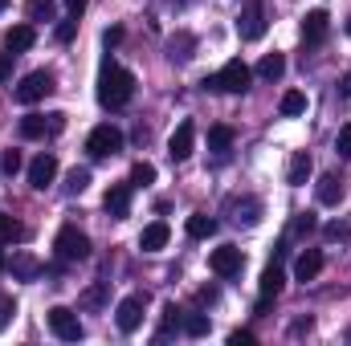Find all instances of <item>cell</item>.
<instances>
[{
	"label": "cell",
	"instance_id": "42",
	"mask_svg": "<svg viewBox=\"0 0 351 346\" xmlns=\"http://www.w3.org/2000/svg\"><path fill=\"white\" fill-rule=\"evenodd\" d=\"M66 8H70V16H82V8H86V0H66Z\"/></svg>",
	"mask_w": 351,
	"mask_h": 346
},
{
	"label": "cell",
	"instance_id": "32",
	"mask_svg": "<svg viewBox=\"0 0 351 346\" xmlns=\"http://www.w3.org/2000/svg\"><path fill=\"white\" fill-rule=\"evenodd\" d=\"M147 183H156V168L139 159V163L131 168V187H147Z\"/></svg>",
	"mask_w": 351,
	"mask_h": 346
},
{
	"label": "cell",
	"instance_id": "13",
	"mask_svg": "<svg viewBox=\"0 0 351 346\" xmlns=\"http://www.w3.org/2000/svg\"><path fill=\"white\" fill-rule=\"evenodd\" d=\"M114 322H119V330H123V334L139 330V326H143V297H123V302H119V310H114Z\"/></svg>",
	"mask_w": 351,
	"mask_h": 346
},
{
	"label": "cell",
	"instance_id": "28",
	"mask_svg": "<svg viewBox=\"0 0 351 346\" xmlns=\"http://www.w3.org/2000/svg\"><path fill=\"white\" fill-rule=\"evenodd\" d=\"M180 330H184L188 338H204V334H208V314H184V318H180Z\"/></svg>",
	"mask_w": 351,
	"mask_h": 346
},
{
	"label": "cell",
	"instance_id": "7",
	"mask_svg": "<svg viewBox=\"0 0 351 346\" xmlns=\"http://www.w3.org/2000/svg\"><path fill=\"white\" fill-rule=\"evenodd\" d=\"M45 318H49V330H53L62 343H78V338H82V322H78V314H74L70 306H53Z\"/></svg>",
	"mask_w": 351,
	"mask_h": 346
},
{
	"label": "cell",
	"instance_id": "34",
	"mask_svg": "<svg viewBox=\"0 0 351 346\" xmlns=\"http://www.w3.org/2000/svg\"><path fill=\"white\" fill-rule=\"evenodd\" d=\"M29 16H33V21H41V16L49 21V16H53V0H29Z\"/></svg>",
	"mask_w": 351,
	"mask_h": 346
},
{
	"label": "cell",
	"instance_id": "10",
	"mask_svg": "<svg viewBox=\"0 0 351 346\" xmlns=\"http://www.w3.org/2000/svg\"><path fill=\"white\" fill-rule=\"evenodd\" d=\"M192 147H196V122L184 118V122L172 131V139H168V155H172L176 163H184V159L192 155Z\"/></svg>",
	"mask_w": 351,
	"mask_h": 346
},
{
	"label": "cell",
	"instance_id": "36",
	"mask_svg": "<svg viewBox=\"0 0 351 346\" xmlns=\"http://www.w3.org/2000/svg\"><path fill=\"white\" fill-rule=\"evenodd\" d=\"M12 314H16V302H12L8 293H0V330L12 322Z\"/></svg>",
	"mask_w": 351,
	"mask_h": 346
},
{
	"label": "cell",
	"instance_id": "4",
	"mask_svg": "<svg viewBox=\"0 0 351 346\" xmlns=\"http://www.w3.org/2000/svg\"><path fill=\"white\" fill-rule=\"evenodd\" d=\"M58 90V78L49 74V70H33V74H25L21 78V86L12 90L16 94V102H25V106H33V102H41L45 94H53Z\"/></svg>",
	"mask_w": 351,
	"mask_h": 346
},
{
	"label": "cell",
	"instance_id": "1",
	"mask_svg": "<svg viewBox=\"0 0 351 346\" xmlns=\"http://www.w3.org/2000/svg\"><path fill=\"white\" fill-rule=\"evenodd\" d=\"M131 98H135V74L114 66V62H102V70H98V102L106 110H123Z\"/></svg>",
	"mask_w": 351,
	"mask_h": 346
},
{
	"label": "cell",
	"instance_id": "39",
	"mask_svg": "<svg viewBox=\"0 0 351 346\" xmlns=\"http://www.w3.org/2000/svg\"><path fill=\"white\" fill-rule=\"evenodd\" d=\"M229 346H254V334L250 330H233L229 334Z\"/></svg>",
	"mask_w": 351,
	"mask_h": 346
},
{
	"label": "cell",
	"instance_id": "3",
	"mask_svg": "<svg viewBox=\"0 0 351 346\" xmlns=\"http://www.w3.org/2000/svg\"><path fill=\"white\" fill-rule=\"evenodd\" d=\"M53 249H58V257L62 261H86L90 257V237L78 228V224H62Z\"/></svg>",
	"mask_w": 351,
	"mask_h": 346
},
{
	"label": "cell",
	"instance_id": "16",
	"mask_svg": "<svg viewBox=\"0 0 351 346\" xmlns=\"http://www.w3.org/2000/svg\"><path fill=\"white\" fill-rule=\"evenodd\" d=\"M343 183H348V179H343V175H323V179H319V183H315V196H319V204H327V208H335V204H339V200H343V196H348V187H343Z\"/></svg>",
	"mask_w": 351,
	"mask_h": 346
},
{
	"label": "cell",
	"instance_id": "37",
	"mask_svg": "<svg viewBox=\"0 0 351 346\" xmlns=\"http://www.w3.org/2000/svg\"><path fill=\"white\" fill-rule=\"evenodd\" d=\"M335 151H339L343 159H351V127H339V139H335Z\"/></svg>",
	"mask_w": 351,
	"mask_h": 346
},
{
	"label": "cell",
	"instance_id": "43",
	"mask_svg": "<svg viewBox=\"0 0 351 346\" xmlns=\"http://www.w3.org/2000/svg\"><path fill=\"white\" fill-rule=\"evenodd\" d=\"M339 94H348V98H351V74L343 78V82H339Z\"/></svg>",
	"mask_w": 351,
	"mask_h": 346
},
{
	"label": "cell",
	"instance_id": "11",
	"mask_svg": "<svg viewBox=\"0 0 351 346\" xmlns=\"http://www.w3.org/2000/svg\"><path fill=\"white\" fill-rule=\"evenodd\" d=\"M58 179V155H49V151H41L33 163H29V183L37 187V191H45L49 183Z\"/></svg>",
	"mask_w": 351,
	"mask_h": 346
},
{
	"label": "cell",
	"instance_id": "33",
	"mask_svg": "<svg viewBox=\"0 0 351 346\" xmlns=\"http://www.w3.org/2000/svg\"><path fill=\"white\" fill-rule=\"evenodd\" d=\"M74 33H78V16H66V21L53 29V37H58V41H74Z\"/></svg>",
	"mask_w": 351,
	"mask_h": 346
},
{
	"label": "cell",
	"instance_id": "9",
	"mask_svg": "<svg viewBox=\"0 0 351 346\" xmlns=\"http://www.w3.org/2000/svg\"><path fill=\"white\" fill-rule=\"evenodd\" d=\"M208 269H213L217 277H237V273L245 269V253H241L237 245H221V249H213Z\"/></svg>",
	"mask_w": 351,
	"mask_h": 346
},
{
	"label": "cell",
	"instance_id": "45",
	"mask_svg": "<svg viewBox=\"0 0 351 346\" xmlns=\"http://www.w3.org/2000/svg\"><path fill=\"white\" fill-rule=\"evenodd\" d=\"M172 4H192V0H172Z\"/></svg>",
	"mask_w": 351,
	"mask_h": 346
},
{
	"label": "cell",
	"instance_id": "30",
	"mask_svg": "<svg viewBox=\"0 0 351 346\" xmlns=\"http://www.w3.org/2000/svg\"><path fill=\"white\" fill-rule=\"evenodd\" d=\"M25 237V228L8 216V212H0V245H12V241H21Z\"/></svg>",
	"mask_w": 351,
	"mask_h": 346
},
{
	"label": "cell",
	"instance_id": "29",
	"mask_svg": "<svg viewBox=\"0 0 351 346\" xmlns=\"http://www.w3.org/2000/svg\"><path fill=\"white\" fill-rule=\"evenodd\" d=\"M315 228H319L315 212H294V220H290V237H311Z\"/></svg>",
	"mask_w": 351,
	"mask_h": 346
},
{
	"label": "cell",
	"instance_id": "15",
	"mask_svg": "<svg viewBox=\"0 0 351 346\" xmlns=\"http://www.w3.org/2000/svg\"><path fill=\"white\" fill-rule=\"evenodd\" d=\"M102 208H106L114 220H123V216L131 212V183H110V191L102 196Z\"/></svg>",
	"mask_w": 351,
	"mask_h": 346
},
{
	"label": "cell",
	"instance_id": "31",
	"mask_svg": "<svg viewBox=\"0 0 351 346\" xmlns=\"http://www.w3.org/2000/svg\"><path fill=\"white\" fill-rule=\"evenodd\" d=\"M86 187H90V168H74V172L66 175V191L70 196H82Z\"/></svg>",
	"mask_w": 351,
	"mask_h": 346
},
{
	"label": "cell",
	"instance_id": "2",
	"mask_svg": "<svg viewBox=\"0 0 351 346\" xmlns=\"http://www.w3.org/2000/svg\"><path fill=\"white\" fill-rule=\"evenodd\" d=\"M250 78H254L250 66H245L241 57H233V62H225L217 74H208L200 86L213 90V94H245V90H250Z\"/></svg>",
	"mask_w": 351,
	"mask_h": 346
},
{
	"label": "cell",
	"instance_id": "19",
	"mask_svg": "<svg viewBox=\"0 0 351 346\" xmlns=\"http://www.w3.org/2000/svg\"><path fill=\"white\" fill-rule=\"evenodd\" d=\"M311 172H315L311 155H306V151H294V155H290V168H286V183H290V187H302V183L311 179Z\"/></svg>",
	"mask_w": 351,
	"mask_h": 346
},
{
	"label": "cell",
	"instance_id": "41",
	"mask_svg": "<svg viewBox=\"0 0 351 346\" xmlns=\"http://www.w3.org/2000/svg\"><path fill=\"white\" fill-rule=\"evenodd\" d=\"M119 41H123V29H106V33H102V45H106V49L119 45Z\"/></svg>",
	"mask_w": 351,
	"mask_h": 346
},
{
	"label": "cell",
	"instance_id": "5",
	"mask_svg": "<svg viewBox=\"0 0 351 346\" xmlns=\"http://www.w3.org/2000/svg\"><path fill=\"white\" fill-rule=\"evenodd\" d=\"M86 151L94 155V159H110V155H119V151H123V131L110 127V122L94 127L90 139H86Z\"/></svg>",
	"mask_w": 351,
	"mask_h": 346
},
{
	"label": "cell",
	"instance_id": "6",
	"mask_svg": "<svg viewBox=\"0 0 351 346\" xmlns=\"http://www.w3.org/2000/svg\"><path fill=\"white\" fill-rule=\"evenodd\" d=\"M66 131V114L53 110V114H25L21 118V135L25 139H45V135H62Z\"/></svg>",
	"mask_w": 351,
	"mask_h": 346
},
{
	"label": "cell",
	"instance_id": "22",
	"mask_svg": "<svg viewBox=\"0 0 351 346\" xmlns=\"http://www.w3.org/2000/svg\"><path fill=\"white\" fill-rule=\"evenodd\" d=\"M184 228H188V237H192V241H208V237L217 232V220H213V216H204V212H192Z\"/></svg>",
	"mask_w": 351,
	"mask_h": 346
},
{
	"label": "cell",
	"instance_id": "27",
	"mask_svg": "<svg viewBox=\"0 0 351 346\" xmlns=\"http://www.w3.org/2000/svg\"><path fill=\"white\" fill-rule=\"evenodd\" d=\"M282 118H298V114H306V94L302 90H290V94H282Z\"/></svg>",
	"mask_w": 351,
	"mask_h": 346
},
{
	"label": "cell",
	"instance_id": "40",
	"mask_svg": "<svg viewBox=\"0 0 351 346\" xmlns=\"http://www.w3.org/2000/svg\"><path fill=\"white\" fill-rule=\"evenodd\" d=\"M12 78V53H0V82Z\"/></svg>",
	"mask_w": 351,
	"mask_h": 346
},
{
	"label": "cell",
	"instance_id": "23",
	"mask_svg": "<svg viewBox=\"0 0 351 346\" xmlns=\"http://www.w3.org/2000/svg\"><path fill=\"white\" fill-rule=\"evenodd\" d=\"M229 147H233V127H208V151L225 159Z\"/></svg>",
	"mask_w": 351,
	"mask_h": 346
},
{
	"label": "cell",
	"instance_id": "17",
	"mask_svg": "<svg viewBox=\"0 0 351 346\" xmlns=\"http://www.w3.org/2000/svg\"><path fill=\"white\" fill-rule=\"evenodd\" d=\"M229 212H233V220H237V224H245V228H254V224L262 220V200H254V196H241V200H229Z\"/></svg>",
	"mask_w": 351,
	"mask_h": 346
},
{
	"label": "cell",
	"instance_id": "14",
	"mask_svg": "<svg viewBox=\"0 0 351 346\" xmlns=\"http://www.w3.org/2000/svg\"><path fill=\"white\" fill-rule=\"evenodd\" d=\"M37 45V29L33 25H12V29H4V49L16 57V53H29Z\"/></svg>",
	"mask_w": 351,
	"mask_h": 346
},
{
	"label": "cell",
	"instance_id": "24",
	"mask_svg": "<svg viewBox=\"0 0 351 346\" xmlns=\"http://www.w3.org/2000/svg\"><path fill=\"white\" fill-rule=\"evenodd\" d=\"M282 74H286V57L282 53H265L258 62V78H265V82H278Z\"/></svg>",
	"mask_w": 351,
	"mask_h": 346
},
{
	"label": "cell",
	"instance_id": "46",
	"mask_svg": "<svg viewBox=\"0 0 351 346\" xmlns=\"http://www.w3.org/2000/svg\"><path fill=\"white\" fill-rule=\"evenodd\" d=\"M4 4H8V0H0V12H4Z\"/></svg>",
	"mask_w": 351,
	"mask_h": 346
},
{
	"label": "cell",
	"instance_id": "47",
	"mask_svg": "<svg viewBox=\"0 0 351 346\" xmlns=\"http://www.w3.org/2000/svg\"><path fill=\"white\" fill-rule=\"evenodd\" d=\"M348 33H351V16H348Z\"/></svg>",
	"mask_w": 351,
	"mask_h": 346
},
{
	"label": "cell",
	"instance_id": "18",
	"mask_svg": "<svg viewBox=\"0 0 351 346\" xmlns=\"http://www.w3.org/2000/svg\"><path fill=\"white\" fill-rule=\"evenodd\" d=\"M168 237H172V228H168L164 220H152V224L139 232V249H143V253H160V249L168 245Z\"/></svg>",
	"mask_w": 351,
	"mask_h": 346
},
{
	"label": "cell",
	"instance_id": "12",
	"mask_svg": "<svg viewBox=\"0 0 351 346\" xmlns=\"http://www.w3.org/2000/svg\"><path fill=\"white\" fill-rule=\"evenodd\" d=\"M327 33H331V16H327V8H311V12L302 16V41H306V45H319Z\"/></svg>",
	"mask_w": 351,
	"mask_h": 346
},
{
	"label": "cell",
	"instance_id": "25",
	"mask_svg": "<svg viewBox=\"0 0 351 346\" xmlns=\"http://www.w3.org/2000/svg\"><path fill=\"white\" fill-rule=\"evenodd\" d=\"M192 49H196V37H192V33H176L172 41H168V57H172V62H188Z\"/></svg>",
	"mask_w": 351,
	"mask_h": 346
},
{
	"label": "cell",
	"instance_id": "44",
	"mask_svg": "<svg viewBox=\"0 0 351 346\" xmlns=\"http://www.w3.org/2000/svg\"><path fill=\"white\" fill-rule=\"evenodd\" d=\"M4 269H8V261H4V253H0V273H4Z\"/></svg>",
	"mask_w": 351,
	"mask_h": 346
},
{
	"label": "cell",
	"instance_id": "20",
	"mask_svg": "<svg viewBox=\"0 0 351 346\" xmlns=\"http://www.w3.org/2000/svg\"><path fill=\"white\" fill-rule=\"evenodd\" d=\"M319 273H323V253H319V249H306L302 257L294 261V277H298L302 285H306V281H315Z\"/></svg>",
	"mask_w": 351,
	"mask_h": 346
},
{
	"label": "cell",
	"instance_id": "38",
	"mask_svg": "<svg viewBox=\"0 0 351 346\" xmlns=\"http://www.w3.org/2000/svg\"><path fill=\"white\" fill-rule=\"evenodd\" d=\"M0 168H4V175H16V172H21V151H4Z\"/></svg>",
	"mask_w": 351,
	"mask_h": 346
},
{
	"label": "cell",
	"instance_id": "21",
	"mask_svg": "<svg viewBox=\"0 0 351 346\" xmlns=\"http://www.w3.org/2000/svg\"><path fill=\"white\" fill-rule=\"evenodd\" d=\"M8 273H12L16 281H37V277H41V261L29 257V253H16V257L8 261Z\"/></svg>",
	"mask_w": 351,
	"mask_h": 346
},
{
	"label": "cell",
	"instance_id": "35",
	"mask_svg": "<svg viewBox=\"0 0 351 346\" xmlns=\"http://www.w3.org/2000/svg\"><path fill=\"white\" fill-rule=\"evenodd\" d=\"M323 237H327V241H348V237H351V228L343 224V220H331V224L323 228Z\"/></svg>",
	"mask_w": 351,
	"mask_h": 346
},
{
	"label": "cell",
	"instance_id": "8",
	"mask_svg": "<svg viewBox=\"0 0 351 346\" xmlns=\"http://www.w3.org/2000/svg\"><path fill=\"white\" fill-rule=\"evenodd\" d=\"M237 37H241V41H262L265 37V8L258 0H250V4L241 8V16H237Z\"/></svg>",
	"mask_w": 351,
	"mask_h": 346
},
{
	"label": "cell",
	"instance_id": "26",
	"mask_svg": "<svg viewBox=\"0 0 351 346\" xmlns=\"http://www.w3.org/2000/svg\"><path fill=\"white\" fill-rule=\"evenodd\" d=\"M282 285H286V273L278 269V265H265V273H262V297H278L282 293Z\"/></svg>",
	"mask_w": 351,
	"mask_h": 346
}]
</instances>
